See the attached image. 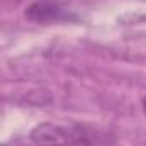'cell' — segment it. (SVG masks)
I'll return each instance as SVG.
<instances>
[{"instance_id":"1","label":"cell","mask_w":146,"mask_h":146,"mask_svg":"<svg viewBox=\"0 0 146 146\" xmlns=\"http://www.w3.org/2000/svg\"><path fill=\"white\" fill-rule=\"evenodd\" d=\"M31 139L38 144H91L98 139L93 132H88L79 125H62L43 122L31 131Z\"/></svg>"},{"instance_id":"3","label":"cell","mask_w":146,"mask_h":146,"mask_svg":"<svg viewBox=\"0 0 146 146\" xmlns=\"http://www.w3.org/2000/svg\"><path fill=\"white\" fill-rule=\"evenodd\" d=\"M143 112H144V115H146V96L143 98Z\"/></svg>"},{"instance_id":"2","label":"cell","mask_w":146,"mask_h":146,"mask_svg":"<svg viewBox=\"0 0 146 146\" xmlns=\"http://www.w3.org/2000/svg\"><path fill=\"white\" fill-rule=\"evenodd\" d=\"M26 16L36 23H45V21H52V19H62V12L55 4H48V2H36L33 4Z\"/></svg>"}]
</instances>
